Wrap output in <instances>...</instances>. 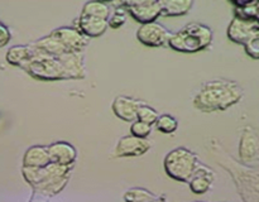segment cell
Instances as JSON below:
<instances>
[{
	"label": "cell",
	"instance_id": "14",
	"mask_svg": "<svg viewBox=\"0 0 259 202\" xmlns=\"http://www.w3.org/2000/svg\"><path fill=\"white\" fill-rule=\"evenodd\" d=\"M51 162L61 166H75L77 150L67 141H55L48 145Z\"/></svg>",
	"mask_w": 259,
	"mask_h": 202
},
{
	"label": "cell",
	"instance_id": "3",
	"mask_svg": "<svg viewBox=\"0 0 259 202\" xmlns=\"http://www.w3.org/2000/svg\"><path fill=\"white\" fill-rule=\"evenodd\" d=\"M199 157L185 146H179L169 152L163 161L164 172L169 178L189 183L200 167Z\"/></svg>",
	"mask_w": 259,
	"mask_h": 202
},
{
	"label": "cell",
	"instance_id": "12",
	"mask_svg": "<svg viewBox=\"0 0 259 202\" xmlns=\"http://www.w3.org/2000/svg\"><path fill=\"white\" fill-rule=\"evenodd\" d=\"M143 104V101L136 100V98L125 95H120L114 98L111 109L120 120L125 121V123H134V121H137L139 108Z\"/></svg>",
	"mask_w": 259,
	"mask_h": 202
},
{
	"label": "cell",
	"instance_id": "21",
	"mask_svg": "<svg viewBox=\"0 0 259 202\" xmlns=\"http://www.w3.org/2000/svg\"><path fill=\"white\" fill-rule=\"evenodd\" d=\"M162 17H182L194 7L192 0H161Z\"/></svg>",
	"mask_w": 259,
	"mask_h": 202
},
{
	"label": "cell",
	"instance_id": "18",
	"mask_svg": "<svg viewBox=\"0 0 259 202\" xmlns=\"http://www.w3.org/2000/svg\"><path fill=\"white\" fill-rule=\"evenodd\" d=\"M32 45L34 47V49L37 50V53L46 56H52V57H60V56L68 53L67 49L65 48V45L61 43V40L58 38H56L52 33H50L48 35L39 38L38 40H35L34 43H32Z\"/></svg>",
	"mask_w": 259,
	"mask_h": 202
},
{
	"label": "cell",
	"instance_id": "15",
	"mask_svg": "<svg viewBox=\"0 0 259 202\" xmlns=\"http://www.w3.org/2000/svg\"><path fill=\"white\" fill-rule=\"evenodd\" d=\"M215 181V173L210 167L205 166V164H200L197 168L196 173L189 182L190 189L194 192L195 194H204L210 191L212 187V183Z\"/></svg>",
	"mask_w": 259,
	"mask_h": 202
},
{
	"label": "cell",
	"instance_id": "30",
	"mask_svg": "<svg viewBox=\"0 0 259 202\" xmlns=\"http://www.w3.org/2000/svg\"><path fill=\"white\" fill-rule=\"evenodd\" d=\"M51 197L48 194L43 193V192L38 191V189H33L32 197H30L29 202H48Z\"/></svg>",
	"mask_w": 259,
	"mask_h": 202
},
{
	"label": "cell",
	"instance_id": "25",
	"mask_svg": "<svg viewBox=\"0 0 259 202\" xmlns=\"http://www.w3.org/2000/svg\"><path fill=\"white\" fill-rule=\"evenodd\" d=\"M159 118L158 111L156 110L152 106L147 105V104H143V105L139 108L138 110V116H137V120L143 121V123L149 124V125H153V124L157 123Z\"/></svg>",
	"mask_w": 259,
	"mask_h": 202
},
{
	"label": "cell",
	"instance_id": "1",
	"mask_svg": "<svg viewBox=\"0 0 259 202\" xmlns=\"http://www.w3.org/2000/svg\"><path fill=\"white\" fill-rule=\"evenodd\" d=\"M243 95L244 91L238 82L218 78L205 82L192 104L197 110L204 113L224 111L239 103Z\"/></svg>",
	"mask_w": 259,
	"mask_h": 202
},
{
	"label": "cell",
	"instance_id": "13",
	"mask_svg": "<svg viewBox=\"0 0 259 202\" xmlns=\"http://www.w3.org/2000/svg\"><path fill=\"white\" fill-rule=\"evenodd\" d=\"M259 154V136L252 128H244L240 136L239 157L240 162L249 163Z\"/></svg>",
	"mask_w": 259,
	"mask_h": 202
},
{
	"label": "cell",
	"instance_id": "24",
	"mask_svg": "<svg viewBox=\"0 0 259 202\" xmlns=\"http://www.w3.org/2000/svg\"><path fill=\"white\" fill-rule=\"evenodd\" d=\"M156 128L157 130L163 134H174L179 128V121L169 114H162L157 120Z\"/></svg>",
	"mask_w": 259,
	"mask_h": 202
},
{
	"label": "cell",
	"instance_id": "27",
	"mask_svg": "<svg viewBox=\"0 0 259 202\" xmlns=\"http://www.w3.org/2000/svg\"><path fill=\"white\" fill-rule=\"evenodd\" d=\"M152 130H153V125H149V124L143 123V121H134L131 125V134L134 136H138V138L147 139L151 135Z\"/></svg>",
	"mask_w": 259,
	"mask_h": 202
},
{
	"label": "cell",
	"instance_id": "7",
	"mask_svg": "<svg viewBox=\"0 0 259 202\" xmlns=\"http://www.w3.org/2000/svg\"><path fill=\"white\" fill-rule=\"evenodd\" d=\"M120 5L126 10L136 22L142 24L157 22L162 17L161 0H141V2H120Z\"/></svg>",
	"mask_w": 259,
	"mask_h": 202
},
{
	"label": "cell",
	"instance_id": "4",
	"mask_svg": "<svg viewBox=\"0 0 259 202\" xmlns=\"http://www.w3.org/2000/svg\"><path fill=\"white\" fill-rule=\"evenodd\" d=\"M23 70L30 76L39 81H66L65 66L60 57H52L37 53L30 62L23 67Z\"/></svg>",
	"mask_w": 259,
	"mask_h": 202
},
{
	"label": "cell",
	"instance_id": "28",
	"mask_svg": "<svg viewBox=\"0 0 259 202\" xmlns=\"http://www.w3.org/2000/svg\"><path fill=\"white\" fill-rule=\"evenodd\" d=\"M244 50L249 57H252L253 60H259V34L253 37L249 42L245 43Z\"/></svg>",
	"mask_w": 259,
	"mask_h": 202
},
{
	"label": "cell",
	"instance_id": "16",
	"mask_svg": "<svg viewBox=\"0 0 259 202\" xmlns=\"http://www.w3.org/2000/svg\"><path fill=\"white\" fill-rule=\"evenodd\" d=\"M65 66L67 80H83L86 76L83 53H65L60 56Z\"/></svg>",
	"mask_w": 259,
	"mask_h": 202
},
{
	"label": "cell",
	"instance_id": "2",
	"mask_svg": "<svg viewBox=\"0 0 259 202\" xmlns=\"http://www.w3.org/2000/svg\"><path fill=\"white\" fill-rule=\"evenodd\" d=\"M214 33L209 25L191 22L176 33H172L168 45L180 53H197L209 48Z\"/></svg>",
	"mask_w": 259,
	"mask_h": 202
},
{
	"label": "cell",
	"instance_id": "6",
	"mask_svg": "<svg viewBox=\"0 0 259 202\" xmlns=\"http://www.w3.org/2000/svg\"><path fill=\"white\" fill-rule=\"evenodd\" d=\"M73 166H61L57 163H50L46 167L34 168V167H23L22 173L24 179L32 188L48 183L61 177L70 176Z\"/></svg>",
	"mask_w": 259,
	"mask_h": 202
},
{
	"label": "cell",
	"instance_id": "8",
	"mask_svg": "<svg viewBox=\"0 0 259 202\" xmlns=\"http://www.w3.org/2000/svg\"><path fill=\"white\" fill-rule=\"evenodd\" d=\"M227 34L232 42L244 45L253 37L259 34V22L235 15L228 27Z\"/></svg>",
	"mask_w": 259,
	"mask_h": 202
},
{
	"label": "cell",
	"instance_id": "31",
	"mask_svg": "<svg viewBox=\"0 0 259 202\" xmlns=\"http://www.w3.org/2000/svg\"><path fill=\"white\" fill-rule=\"evenodd\" d=\"M195 202H204V201H195Z\"/></svg>",
	"mask_w": 259,
	"mask_h": 202
},
{
	"label": "cell",
	"instance_id": "9",
	"mask_svg": "<svg viewBox=\"0 0 259 202\" xmlns=\"http://www.w3.org/2000/svg\"><path fill=\"white\" fill-rule=\"evenodd\" d=\"M172 33L159 22L142 24L137 30V39L147 47H162L168 44Z\"/></svg>",
	"mask_w": 259,
	"mask_h": 202
},
{
	"label": "cell",
	"instance_id": "19",
	"mask_svg": "<svg viewBox=\"0 0 259 202\" xmlns=\"http://www.w3.org/2000/svg\"><path fill=\"white\" fill-rule=\"evenodd\" d=\"M35 55H37V50L34 49L32 44L13 45L7 52L5 58H7V62L9 65L23 68L35 57Z\"/></svg>",
	"mask_w": 259,
	"mask_h": 202
},
{
	"label": "cell",
	"instance_id": "22",
	"mask_svg": "<svg viewBox=\"0 0 259 202\" xmlns=\"http://www.w3.org/2000/svg\"><path fill=\"white\" fill-rule=\"evenodd\" d=\"M113 8L110 3L105 2H88L83 4L81 14L83 17H93L98 19L109 20L113 14Z\"/></svg>",
	"mask_w": 259,
	"mask_h": 202
},
{
	"label": "cell",
	"instance_id": "11",
	"mask_svg": "<svg viewBox=\"0 0 259 202\" xmlns=\"http://www.w3.org/2000/svg\"><path fill=\"white\" fill-rule=\"evenodd\" d=\"M51 33L61 40L68 53H82L89 44V38L83 35L77 28L60 27L53 29Z\"/></svg>",
	"mask_w": 259,
	"mask_h": 202
},
{
	"label": "cell",
	"instance_id": "23",
	"mask_svg": "<svg viewBox=\"0 0 259 202\" xmlns=\"http://www.w3.org/2000/svg\"><path fill=\"white\" fill-rule=\"evenodd\" d=\"M158 196L142 187H133L124 193L125 202H156Z\"/></svg>",
	"mask_w": 259,
	"mask_h": 202
},
{
	"label": "cell",
	"instance_id": "20",
	"mask_svg": "<svg viewBox=\"0 0 259 202\" xmlns=\"http://www.w3.org/2000/svg\"><path fill=\"white\" fill-rule=\"evenodd\" d=\"M51 162L50 152H48V145H33L27 149L23 157V167H34V168H40V167L48 166Z\"/></svg>",
	"mask_w": 259,
	"mask_h": 202
},
{
	"label": "cell",
	"instance_id": "10",
	"mask_svg": "<svg viewBox=\"0 0 259 202\" xmlns=\"http://www.w3.org/2000/svg\"><path fill=\"white\" fill-rule=\"evenodd\" d=\"M151 141L134 135L121 136L114 149V157L126 158V157H141L151 149Z\"/></svg>",
	"mask_w": 259,
	"mask_h": 202
},
{
	"label": "cell",
	"instance_id": "17",
	"mask_svg": "<svg viewBox=\"0 0 259 202\" xmlns=\"http://www.w3.org/2000/svg\"><path fill=\"white\" fill-rule=\"evenodd\" d=\"M109 20L98 19L93 17H83L80 15L77 19V29L83 35L90 39V38H98L103 35L108 30Z\"/></svg>",
	"mask_w": 259,
	"mask_h": 202
},
{
	"label": "cell",
	"instance_id": "29",
	"mask_svg": "<svg viewBox=\"0 0 259 202\" xmlns=\"http://www.w3.org/2000/svg\"><path fill=\"white\" fill-rule=\"evenodd\" d=\"M10 38H12V33H10L9 28L0 22V48L5 47L9 43Z\"/></svg>",
	"mask_w": 259,
	"mask_h": 202
},
{
	"label": "cell",
	"instance_id": "26",
	"mask_svg": "<svg viewBox=\"0 0 259 202\" xmlns=\"http://www.w3.org/2000/svg\"><path fill=\"white\" fill-rule=\"evenodd\" d=\"M115 9H114L113 14H111L110 19H109V28H113V29H118V28L123 27L126 22V10L124 9L120 5V3H116Z\"/></svg>",
	"mask_w": 259,
	"mask_h": 202
},
{
	"label": "cell",
	"instance_id": "5",
	"mask_svg": "<svg viewBox=\"0 0 259 202\" xmlns=\"http://www.w3.org/2000/svg\"><path fill=\"white\" fill-rule=\"evenodd\" d=\"M233 168H227L230 176L235 179V184L240 197L244 202H259V172L239 166L232 158Z\"/></svg>",
	"mask_w": 259,
	"mask_h": 202
}]
</instances>
